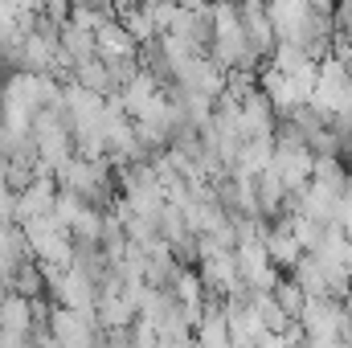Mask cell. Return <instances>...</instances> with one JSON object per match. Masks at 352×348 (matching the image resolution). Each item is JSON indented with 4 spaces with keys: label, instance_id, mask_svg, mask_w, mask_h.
Instances as JSON below:
<instances>
[{
    "label": "cell",
    "instance_id": "8",
    "mask_svg": "<svg viewBox=\"0 0 352 348\" xmlns=\"http://www.w3.org/2000/svg\"><path fill=\"white\" fill-rule=\"evenodd\" d=\"M270 152H274V135H246V140H238V156H234L230 173L258 176L270 164Z\"/></svg>",
    "mask_w": 352,
    "mask_h": 348
},
{
    "label": "cell",
    "instance_id": "1",
    "mask_svg": "<svg viewBox=\"0 0 352 348\" xmlns=\"http://www.w3.org/2000/svg\"><path fill=\"white\" fill-rule=\"evenodd\" d=\"M311 160L316 152L303 144V140H278L274 135V152H270V168L283 176L287 193H299L307 180H311Z\"/></svg>",
    "mask_w": 352,
    "mask_h": 348
},
{
    "label": "cell",
    "instance_id": "3",
    "mask_svg": "<svg viewBox=\"0 0 352 348\" xmlns=\"http://www.w3.org/2000/svg\"><path fill=\"white\" fill-rule=\"evenodd\" d=\"M221 312H226V328H230V345H254L258 332H263V320L254 312V303L246 295H226L221 299Z\"/></svg>",
    "mask_w": 352,
    "mask_h": 348
},
{
    "label": "cell",
    "instance_id": "14",
    "mask_svg": "<svg viewBox=\"0 0 352 348\" xmlns=\"http://www.w3.org/2000/svg\"><path fill=\"white\" fill-rule=\"evenodd\" d=\"M168 291L176 295L180 307H201V303H205V283H201V274H197L192 266H180V270H176L173 283H168Z\"/></svg>",
    "mask_w": 352,
    "mask_h": 348
},
{
    "label": "cell",
    "instance_id": "13",
    "mask_svg": "<svg viewBox=\"0 0 352 348\" xmlns=\"http://www.w3.org/2000/svg\"><path fill=\"white\" fill-rule=\"evenodd\" d=\"M291 274H295V283L303 287V295H328V279H324V266L316 262L311 250H303L295 266H291Z\"/></svg>",
    "mask_w": 352,
    "mask_h": 348
},
{
    "label": "cell",
    "instance_id": "9",
    "mask_svg": "<svg viewBox=\"0 0 352 348\" xmlns=\"http://www.w3.org/2000/svg\"><path fill=\"white\" fill-rule=\"evenodd\" d=\"M258 90H263L266 98H270L274 115H287L291 107H299V102H295V90H291V78H287L283 70H274L270 62H266L263 70H258Z\"/></svg>",
    "mask_w": 352,
    "mask_h": 348
},
{
    "label": "cell",
    "instance_id": "12",
    "mask_svg": "<svg viewBox=\"0 0 352 348\" xmlns=\"http://www.w3.org/2000/svg\"><path fill=\"white\" fill-rule=\"evenodd\" d=\"M263 242H266V254H270V262H274L278 270H291V266H295V259L303 254V246L295 242V234H291L287 226H270V234H266Z\"/></svg>",
    "mask_w": 352,
    "mask_h": 348
},
{
    "label": "cell",
    "instance_id": "5",
    "mask_svg": "<svg viewBox=\"0 0 352 348\" xmlns=\"http://www.w3.org/2000/svg\"><path fill=\"white\" fill-rule=\"evenodd\" d=\"M192 340L205 348H226L230 345V328H226V312H221V295H205V307L192 324Z\"/></svg>",
    "mask_w": 352,
    "mask_h": 348
},
{
    "label": "cell",
    "instance_id": "10",
    "mask_svg": "<svg viewBox=\"0 0 352 348\" xmlns=\"http://www.w3.org/2000/svg\"><path fill=\"white\" fill-rule=\"evenodd\" d=\"M254 197H258V213H263V217H278V213H283L287 184H283V176L274 173L270 164H266L263 173L254 176Z\"/></svg>",
    "mask_w": 352,
    "mask_h": 348
},
{
    "label": "cell",
    "instance_id": "4",
    "mask_svg": "<svg viewBox=\"0 0 352 348\" xmlns=\"http://www.w3.org/2000/svg\"><path fill=\"white\" fill-rule=\"evenodd\" d=\"M54 197H58V180L50 173H37L25 188H16L12 221H25V217H37V213H45V209H54Z\"/></svg>",
    "mask_w": 352,
    "mask_h": 348
},
{
    "label": "cell",
    "instance_id": "19",
    "mask_svg": "<svg viewBox=\"0 0 352 348\" xmlns=\"http://www.w3.org/2000/svg\"><path fill=\"white\" fill-rule=\"evenodd\" d=\"M336 226L344 230V238H352V197H344V193L336 201Z\"/></svg>",
    "mask_w": 352,
    "mask_h": 348
},
{
    "label": "cell",
    "instance_id": "17",
    "mask_svg": "<svg viewBox=\"0 0 352 348\" xmlns=\"http://www.w3.org/2000/svg\"><path fill=\"white\" fill-rule=\"evenodd\" d=\"M102 213L107 209H98V205H82L78 209V217H70V238L74 242H98L102 238Z\"/></svg>",
    "mask_w": 352,
    "mask_h": 348
},
{
    "label": "cell",
    "instance_id": "11",
    "mask_svg": "<svg viewBox=\"0 0 352 348\" xmlns=\"http://www.w3.org/2000/svg\"><path fill=\"white\" fill-rule=\"evenodd\" d=\"M242 33L250 37V45L258 50V54H270V45H274V25H270V17H266L263 4H242Z\"/></svg>",
    "mask_w": 352,
    "mask_h": 348
},
{
    "label": "cell",
    "instance_id": "21",
    "mask_svg": "<svg viewBox=\"0 0 352 348\" xmlns=\"http://www.w3.org/2000/svg\"><path fill=\"white\" fill-rule=\"evenodd\" d=\"M340 152H344V156H349V160H352V131H349V135H344V140H340Z\"/></svg>",
    "mask_w": 352,
    "mask_h": 348
},
{
    "label": "cell",
    "instance_id": "16",
    "mask_svg": "<svg viewBox=\"0 0 352 348\" xmlns=\"http://www.w3.org/2000/svg\"><path fill=\"white\" fill-rule=\"evenodd\" d=\"M12 291H21L25 299H37V295H45V274H41V262L37 259H25L8 279H4Z\"/></svg>",
    "mask_w": 352,
    "mask_h": 348
},
{
    "label": "cell",
    "instance_id": "20",
    "mask_svg": "<svg viewBox=\"0 0 352 348\" xmlns=\"http://www.w3.org/2000/svg\"><path fill=\"white\" fill-rule=\"evenodd\" d=\"M180 8H209V0H176Z\"/></svg>",
    "mask_w": 352,
    "mask_h": 348
},
{
    "label": "cell",
    "instance_id": "6",
    "mask_svg": "<svg viewBox=\"0 0 352 348\" xmlns=\"http://www.w3.org/2000/svg\"><path fill=\"white\" fill-rule=\"evenodd\" d=\"M274 107H270V98H266L263 90L254 87L246 98H242V119H238V135L246 140V135H274Z\"/></svg>",
    "mask_w": 352,
    "mask_h": 348
},
{
    "label": "cell",
    "instance_id": "18",
    "mask_svg": "<svg viewBox=\"0 0 352 348\" xmlns=\"http://www.w3.org/2000/svg\"><path fill=\"white\" fill-rule=\"evenodd\" d=\"M270 295H274V303H278L291 320L299 316V307H303V299H307V295H303V287H299L295 279H278V283L270 287Z\"/></svg>",
    "mask_w": 352,
    "mask_h": 348
},
{
    "label": "cell",
    "instance_id": "2",
    "mask_svg": "<svg viewBox=\"0 0 352 348\" xmlns=\"http://www.w3.org/2000/svg\"><path fill=\"white\" fill-rule=\"evenodd\" d=\"M50 340L54 345H94L98 340V324H94V312H78V307H62L54 303L50 307Z\"/></svg>",
    "mask_w": 352,
    "mask_h": 348
},
{
    "label": "cell",
    "instance_id": "15",
    "mask_svg": "<svg viewBox=\"0 0 352 348\" xmlns=\"http://www.w3.org/2000/svg\"><path fill=\"white\" fill-rule=\"evenodd\" d=\"M70 78L74 83H82L87 90H94V94H107V90H115V83H111V70H107V62L94 54V58H82L74 70H70Z\"/></svg>",
    "mask_w": 352,
    "mask_h": 348
},
{
    "label": "cell",
    "instance_id": "7",
    "mask_svg": "<svg viewBox=\"0 0 352 348\" xmlns=\"http://www.w3.org/2000/svg\"><path fill=\"white\" fill-rule=\"evenodd\" d=\"M94 54L98 58H140V41L119 25V17H107L94 29Z\"/></svg>",
    "mask_w": 352,
    "mask_h": 348
}]
</instances>
